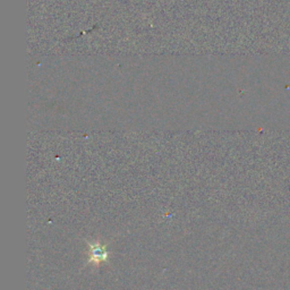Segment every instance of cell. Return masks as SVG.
Here are the masks:
<instances>
[{
  "label": "cell",
  "mask_w": 290,
  "mask_h": 290,
  "mask_svg": "<svg viewBox=\"0 0 290 290\" xmlns=\"http://www.w3.org/2000/svg\"><path fill=\"white\" fill-rule=\"evenodd\" d=\"M90 261L94 262V263H100V262H104L109 256V253L104 246H101L100 244L90 245Z\"/></svg>",
  "instance_id": "1"
}]
</instances>
